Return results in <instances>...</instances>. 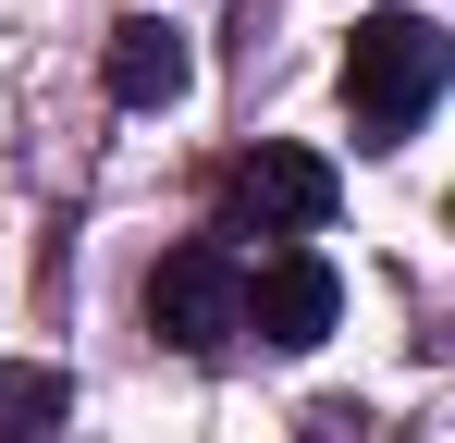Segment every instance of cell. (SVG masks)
<instances>
[{
	"instance_id": "1",
	"label": "cell",
	"mask_w": 455,
	"mask_h": 443,
	"mask_svg": "<svg viewBox=\"0 0 455 443\" xmlns=\"http://www.w3.org/2000/svg\"><path fill=\"white\" fill-rule=\"evenodd\" d=\"M455 74V37L431 12H370L357 25V50H345V111H357V148H406L431 124V99H443Z\"/></svg>"
},
{
	"instance_id": "2",
	"label": "cell",
	"mask_w": 455,
	"mask_h": 443,
	"mask_svg": "<svg viewBox=\"0 0 455 443\" xmlns=\"http://www.w3.org/2000/svg\"><path fill=\"white\" fill-rule=\"evenodd\" d=\"M332 160L320 148H246L222 185V234H271V246H307L320 222H332Z\"/></svg>"
},
{
	"instance_id": "3",
	"label": "cell",
	"mask_w": 455,
	"mask_h": 443,
	"mask_svg": "<svg viewBox=\"0 0 455 443\" xmlns=\"http://www.w3.org/2000/svg\"><path fill=\"white\" fill-rule=\"evenodd\" d=\"M148 333L172 358H222L234 333H246V271H234V246H172L148 271Z\"/></svg>"
},
{
	"instance_id": "4",
	"label": "cell",
	"mask_w": 455,
	"mask_h": 443,
	"mask_svg": "<svg viewBox=\"0 0 455 443\" xmlns=\"http://www.w3.org/2000/svg\"><path fill=\"white\" fill-rule=\"evenodd\" d=\"M332 320H345V284H332V259H320V246H259V271H246V333L296 358V345H320Z\"/></svg>"
},
{
	"instance_id": "5",
	"label": "cell",
	"mask_w": 455,
	"mask_h": 443,
	"mask_svg": "<svg viewBox=\"0 0 455 443\" xmlns=\"http://www.w3.org/2000/svg\"><path fill=\"white\" fill-rule=\"evenodd\" d=\"M185 86H197L185 25H172V12H124V25H111V99H124V111H172Z\"/></svg>"
},
{
	"instance_id": "6",
	"label": "cell",
	"mask_w": 455,
	"mask_h": 443,
	"mask_svg": "<svg viewBox=\"0 0 455 443\" xmlns=\"http://www.w3.org/2000/svg\"><path fill=\"white\" fill-rule=\"evenodd\" d=\"M62 407H75L62 369H37V358L0 369V443H50V431H62Z\"/></svg>"
}]
</instances>
